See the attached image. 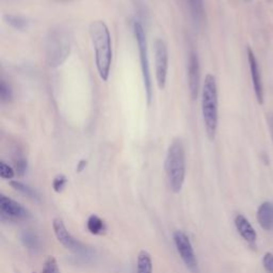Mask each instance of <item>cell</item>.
Listing matches in <instances>:
<instances>
[{"mask_svg":"<svg viewBox=\"0 0 273 273\" xmlns=\"http://www.w3.org/2000/svg\"><path fill=\"white\" fill-rule=\"evenodd\" d=\"M90 35L95 52V63L99 77L107 81L112 63V45L109 28L104 20H94L90 25Z\"/></svg>","mask_w":273,"mask_h":273,"instance_id":"obj_1","label":"cell"},{"mask_svg":"<svg viewBox=\"0 0 273 273\" xmlns=\"http://www.w3.org/2000/svg\"><path fill=\"white\" fill-rule=\"evenodd\" d=\"M170 189L177 193L182 190L186 176L185 147L181 139H174L170 144L164 161Z\"/></svg>","mask_w":273,"mask_h":273,"instance_id":"obj_2","label":"cell"},{"mask_svg":"<svg viewBox=\"0 0 273 273\" xmlns=\"http://www.w3.org/2000/svg\"><path fill=\"white\" fill-rule=\"evenodd\" d=\"M218 88L213 75L208 74L202 90V114L206 129V134L209 140L213 141L218 128Z\"/></svg>","mask_w":273,"mask_h":273,"instance_id":"obj_3","label":"cell"},{"mask_svg":"<svg viewBox=\"0 0 273 273\" xmlns=\"http://www.w3.org/2000/svg\"><path fill=\"white\" fill-rule=\"evenodd\" d=\"M46 61L50 68H59L70 54L71 35L62 26L50 29L46 38Z\"/></svg>","mask_w":273,"mask_h":273,"instance_id":"obj_4","label":"cell"},{"mask_svg":"<svg viewBox=\"0 0 273 273\" xmlns=\"http://www.w3.org/2000/svg\"><path fill=\"white\" fill-rule=\"evenodd\" d=\"M134 33H135L136 44H138V48H139L142 76H143V81H144L147 103L148 105H150V102H152L153 99V82H152V76H150V69H149L147 42H146L144 28H143V26L139 23V21H135L134 23Z\"/></svg>","mask_w":273,"mask_h":273,"instance_id":"obj_5","label":"cell"},{"mask_svg":"<svg viewBox=\"0 0 273 273\" xmlns=\"http://www.w3.org/2000/svg\"><path fill=\"white\" fill-rule=\"evenodd\" d=\"M53 227L57 239H58L59 242H61L68 250H69L70 252H73L79 257L83 258H89L92 256V251L87 246H84L83 243L77 240L75 237L68 231V228L64 225L61 219H55L53 222Z\"/></svg>","mask_w":273,"mask_h":273,"instance_id":"obj_6","label":"cell"},{"mask_svg":"<svg viewBox=\"0 0 273 273\" xmlns=\"http://www.w3.org/2000/svg\"><path fill=\"white\" fill-rule=\"evenodd\" d=\"M155 68L158 88L163 90L167 84L169 54L167 44L161 39H158L155 42Z\"/></svg>","mask_w":273,"mask_h":273,"instance_id":"obj_7","label":"cell"},{"mask_svg":"<svg viewBox=\"0 0 273 273\" xmlns=\"http://www.w3.org/2000/svg\"><path fill=\"white\" fill-rule=\"evenodd\" d=\"M173 240L177 252L187 268H189L191 271H196L198 269V258L189 237L182 231H176L173 234Z\"/></svg>","mask_w":273,"mask_h":273,"instance_id":"obj_8","label":"cell"},{"mask_svg":"<svg viewBox=\"0 0 273 273\" xmlns=\"http://www.w3.org/2000/svg\"><path fill=\"white\" fill-rule=\"evenodd\" d=\"M0 215L1 221H25L31 217L24 206L3 195L0 196Z\"/></svg>","mask_w":273,"mask_h":273,"instance_id":"obj_9","label":"cell"},{"mask_svg":"<svg viewBox=\"0 0 273 273\" xmlns=\"http://www.w3.org/2000/svg\"><path fill=\"white\" fill-rule=\"evenodd\" d=\"M200 61L196 52L189 54L188 59V87L192 99H196L200 90Z\"/></svg>","mask_w":273,"mask_h":273,"instance_id":"obj_10","label":"cell"},{"mask_svg":"<svg viewBox=\"0 0 273 273\" xmlns=\"http://www.w3.org/2000/svg\"><path fill=\"white\" fill-rule=\"evenodd\" d=\"M248 59H249L251 77H252V82H253L257 102L261 105H263L264 104V87L262 81V75H261V70H260V68H258V63L254 56V53L252 52V49L251 48H248Z\"/></svg>","mask_w":273,"mask_h":273,"instance_id":"obj_11","label":"cell"},{"mask_svg":"<svg viewBox=\"0 0 273 273\" xmlns=\"http://www.w3.org/2000/svg\"><path fill=\"white\" fill-rule=\"evenodd\" d=\"M235 225L237 231L240 234L242 238L248 241L250 244H254L256 242L257 235L254 231L253 226L251 225L249 220L242 214H238L235 218Z\"/></svg>","mask_w":273,"mask_h":273,"instance_id":"obj_12","label":"cell"},{"mask_svg":"<svg viewBox=\"0 0 273 273\" xmlns=\"http://www.w3.org/2000/svg\"><path fill=\"white\" fill-rule=\"evenodd\" d=\"M257 220L265 231L273 229V204L264 202L257 210Z\"/></svg>","mask_w":273,"mask_h":273,"instance_id":"obj_13","label":"cell"},{"mask_svg":"<svg viewBox=\"0 0 273 273\" xmlns=\"http://www.w3.org/2000/svg\"><path fill=\"white\" fill-rule=\"evenodd\" d=\"M189 6L190 15L196 27H201L205 19V10L203 0H186Z\"/></svg>","mask_w":273,"mask_h":273,"instance_id":"obj_14","label":"cell"},{"mask_svg":"<svg viewBox=\"0 0 273 273\" xmlns=\"http://www.w3.org/2000/svg\"><path fill=\"white\" fill-rule=\"evenodd\" d=\"M20 240L23 242L24 247L32 252H37L40 249V239L38 235L33 233L30 229H26L20 234Z\"/></svg>","mask_w":273,"mask_h":273,"instance_id":"obj_15","label":"cell"},{"mask_svg":"<svg viewBox=\"0 0 273 273\" xmlns=\"http://www.w3.org/2000/svg\"><path fill=\"white\" fill-rule=\"evenodd\" d=\"M136 273H153L152 257L146 251H141L136 261Z\"/></svg>","mask_w":273,"mask_h":273,"instance_id":"obj_16","label":"cell"},{"mask_svg":"<svg viewBox=\"0 0 273 273\" xmlns=\"http://www.w3.org/2000/svg\"><path fill=\"white\" fill-rule=\"evenodd\" d=\"M87 227L89 232L93 235H103L107 231V226L104 220L100 219L96 214L90 215L87 222Z\"/></svg>","mask_w":273,"mask_h":273,"instance_id":"obj_17","label":"cell"},{"mask_svg":"<svg viewBox=\"0 0 273 273\" xmlns=\"http://www.w3.org/2000/svg\"><path fill=\"white\" fill-rule=\"evenodd\" d=\"M10 185H11V187L14 190L18 191L23 196L29 198L30 200L34 201V202H40L41 198L39 196V193L35 191L33 188H31L30 186H28V185L23 184L20 182H11Z\"/></svg>","mask_w":273,"mask_h":273,"instance_id":"obj_18","label":"cell"},{"mask_svg":"<svg viewBox=\"0 0 273 273\" xmlns=\"http://www.w3.org/2000/svg\"><path fill=\"white\" fill-rule=\"evenodd\" d=\"M4 20L6 21V24H9L16 30H26L29 27V21L27 18L20 15H15V14H6L4 15Z\"/></svg>","mask_w":273,"mask_h":273,"instance_id":"obj_19","label":"cell"},{"mask_svg":"<svg viewBox=\"0 0 273 273\" xmlns=\"http://www.w3.org/2000/svg\"><path fill=\"white\" fill-rule=\"evenodd\" d=\"M13 98V91L11 85L6 82L3 79H1V82H0V99H1V103L6 104L10 103Z\"/></svg>","mask_w":273,"mask_h":273,"instance_id":"obj_20","label":"cell"},{"mask_svg":"<svg viewBox=\"0 0 273 273\" xmlns=\"http://www.w3.org/2000/svg\"><path fill=\"white\" fill-rule=\"evenodd\" d=\"M14 168H15V172L18 176H24L28 168V162L26 158L24 156L18 155L15 159H14Z\"/></svg>","mask_w":273,"mask_h":273,"instance_id":"obj_21","label":"cell"},{"mask_svg":"<svg viewBox=\"0 0 273 273\" xmlns=\"http://www.w3.org/2000/svg\"><path fill=\"white\" fill-rule=\"evenodd\" d=\"M42 273H60L58 264L53 256H49L45 261L44 267L42 269Z\"/></svg>","mask_w":273,"mask_h":273,"instance_id":"obj_22","label":"cell"},{"mask_svg":"<svg viewBox=\"0 0 273 273\" xmlns=\"http://www.w3.org/2000/svg\"><path fill=\"white\" fill-rule=\"evenodd\" d=\"M0 176L3 179H12L15 176V170H13L4 161H1L0 162Z\"/></svg>","mask_w":273,"mask_h":273,"instance_id":"obj_23","label":"cell"},{"mask_svg":"<svg viewBox=\"0 0 273 273\" xmlns=\"http://www.w3.org/2000/svg\"><path fill=\"white\" fill-rule=\"evenodd\" d=\"M67 183H68L67 177L64 175H62V174H60V175L55 177L54 182H53V188L56 192L60 193L64 190V188H66Z\"/></svg>","mask_w":273,"mask_h":273,"instance_id":"obj_24","label":"cell"},{"mask_svg":"<svg viewBox=\"0 0 273 273\" xmlns=\"http://www.w3.org/2000/svg\"><path fill=\"white\" fill-rule=\"evenodd\" d=\"M264 268L268 273H273V254L272 253H266L263 260Z\"/></svg>","mask_w":273,"mask_h":273,"instance_id":"obj_25","label":"cell"},{"mask_svg":"<svg viewBox=\"0 0 273 273\" xmlns=\"http://www.w3.org/2000/svg\"><path fill=\"white\" fill-rule=\"evenodd\" d=\"M87 164H88V162H87V160H84V159L79 161L78 166H77V172H82L85 169V167H87Z\"/></svg>","mask_w":273,"mask_h":273,"instance_id":"obj_26","label":"cell"},{"mask_svg":"<svg viewBox=\"0 0 273 273\" xmlns=\"http://www.w3.org/2000/svg\"><path fill=\"white\" fill-rule=\"evenodd\" d=\"M270 126H271V131H272V136H273V117L270 119Z\"/></svg>","mask_w":273,"mask_h":273,"instance_id":"obj_27","label":"cell"},{"mask_svg":"<svg viewBox=\"0 0 273 273\" xmlns=\"http://www.w3.org/2000/svg\"><path fill=\"white\" fill-rule=\"evenodd\" d=\"M57 1H60V2H68V1H71V0H57Z\"/></svg>","mask_w":273,"mask_h":273,"instance_id":"obj_28","label":"cell"}]
</instances>
